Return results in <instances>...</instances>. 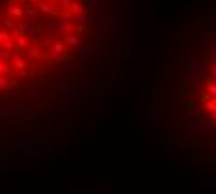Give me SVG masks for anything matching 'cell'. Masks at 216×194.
<instances>
[{
    "instance_id": "cell-2",
    "label": "cell",
    "mask_w": 216,
    "mask_h": 194,
    "mask_svg": "<svg viewBox=\"0 0 216 194\" xmlns=\"http://www.w3.org/2000/svg\"><path fill=\"white\" fill-rule=\"evenodd\" d=\"M213 75H216V65H214V69H213Z\"/></svg>"
},
{
    "instance_id": "cell-1",
    "label": "cell",
    "mask_w": 216,
    "mask_h": 194,
    "mask_svg": "<svg viewBox=\"0 0 216 194\" xmlns=\"http://www.w3.org/2000/svg\"><path fill=\"white\" fill-rule=\"evenodd\" d=\"M209 92H211V93H216V86H214V84H211V86H209Z\"/></svg>"
}]
</instances>
